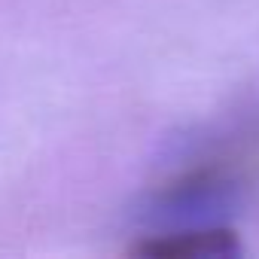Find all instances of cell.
<instances>
[{
    "instance_id": "cell-2",
    "label": "cell",
    "mask_w": 259,
    "mask_h": 259,
    "mask_svg": "<svg viewBox=\"0 0 259 259\" xmlns=\"http://www.w3.org/2000/svg\"><path fill=\"white\" fill-rule=\"evenodd\" d=\"M238 235L226 226L207 223V226H183L162 235H147L132 247L135 256L144 259H210V256H229L238 253Z\"/></svg>"
},
{
    "instance_id": "cell-1",
    "label": "cell",
    "mask_w": 259,
    "mask_h": 259,
    "mask_svg": "<svg viewBox=\"0 0 259 259\" xmlns=\"http://www.w3.org/2000/svg\"><path fill=\"white\" fill-rule=\"evenodd\" d=\"M244 186V159L210 156L168 177L150 198V210L156 220H171L177 226H207L210 217L235 201Z\"/></svg>"
}]
</instances>
